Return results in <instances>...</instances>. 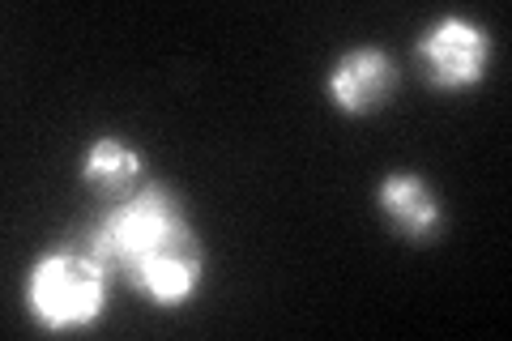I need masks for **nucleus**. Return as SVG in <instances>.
Instances as JSON below:
<instances>
[{"instance_id":"obj_5","label":"nucleus","mask_w":512,"mask_h":341,"mask_svg":"<svg viewBox=\"0 0 512 341\" xmlns=\"http://www.w3.org/2000/svg\"><path fill=\"white\" fill-rule=\"evenodd\" d=\"M376 205L384 222L410 243H436L444 231V205L423 175L414 171H389L376 188Z\"/></svg>"},{"instance_id":"obj_3","label":"nucleus","mask_w":512,"mask_h":341,"mask_svg":"<svg viewBox=\"0 0 512 341\" xmlns=\"http://www.w3.org/2000/svg\"><path fill=\"white\" fill-rule=\"evenodd\" d=\"M491 47L495 43L487 26L461 18V13H448V18L423 30L419 60L436 90H470L491 69Z\"/></svg>"},{"instance_id":"obj_6","label":"nucleus","mask_w":512,"mask_h":341,"mask_svg":"<svg viewBox=\"0 0 512 341\" xmlns=\"http://www.w3.org/2000/svg\"><path fill=\"white\" fill-rule=\"evenodd\" d=\"M141 154L120 137H94L82 154V184H90L103 201H124L141 184Z\"/></svg>"},{"instance_id":"obj_1","label":"nucleus","mask_w":512,"mask_h":341,"mask_svg":"<svg viewBox=\"0 0 512 341\" xmlns=\"http://www.w3.org/2000/svg\"><path fill=\"white\" fill-rule=\"evenodd\" d=\"M86 256L99 265L111 282H124L154 307L192 303L201 286V243L188 222L184 201L163 184H141L77 239Z\"/></svg>"},{"instance_id":"obj_2","label":"nucleus","mask_w":512,"mask_h":341,"mask_svg":"<svg viewBox=\"0 0 512 341\" xmlns=\"http://www.w3.org/2000/svg\"><path fill=\"white\" fill-rule=\"evenodd\" d=\"M111 278L86 256L82 243H60L47 256H39L26 278V307L39 329L47 333H69L90 329L107 307Z\"/></svg>"},{"instance_id":"obj_4","label":"nucleus","mask_w":512,"mask_h":341,"mask_svg":"<svg viewBox=\"0 0 512 341\" xmlns=\"http://www.w3.org/2000/svg\"><path fill=\"white\" fill-rule=\"evenodd\" d=\"M329 103L342 116H372L397 90V64L389 60L384 47H355L329 69Z\"/></svg>"}]
</instances>
